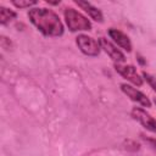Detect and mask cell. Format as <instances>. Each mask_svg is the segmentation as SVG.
Segmentation results:
<instances>
[{
	"mask_svg": "<svg viewBox=\"0 0 156 156\" xmlns=\"http://www.w3.org/2000/svg\"><path fill=\"white\" fill-rule=\"evenodd\" d=\"M154 102H155V104H156V98H155V100H154Z\"/></svg>",
	"mask_w": 156,
	"mask_h": 156,
	"instance_id": "cell-15",
	"label": "cell"
},
{
	"mask_svg": "<svg viewBox=\"0 0 156 156\" xmlns=\"http://www.w3.org/2000/svg\"><path fill=\"white\" fill-rule=\"evenodd\" d=\"M115 69L116 72L122 76L124 79H127L128 82H130L132 84L136 85V87H141L143 85V78L141 76L136 72V68L132 65H121V63H115Z\"/></svg>",
	"mask_w": 156,
	"mask_h": 156,
	"instance_id": "cell-5",
	"label": "cell"
},
{
	"mask_svg": "<svg viewBox=\"0 0 156 156\" xmlns=\"http://www.w3.org/2000/svg\"><path fill=\"white\" fill-rule=\"evenodd\" d=\"M108 35H110V38H111L119 48H122V49L126 50L127 52H130V51H132V43H130V39L128 38L127 34H124V33L121 32L119 29L110 28V29H108Z\"/></svg>",
	"mask_w": 156,
	"mask_h": 156,
	"instance_id": "cell-8",
	"label": "cell"
},
{
	"mask_svg": "<svg viewBox=\"0 0 156 156\" xmlns=\"http://www.w3.org/2000/svg\"><path fill=\"white\" fill-rule=\"evenodd\" d=\"M76 44L79 50L87 56H98L101 50L99 40H95L94 38L88 37L85 34H79L76 38Z\"/></svg>",
	"mask_w": 156,
	"mask_h": 156,
	"instance_id": "cell-3",
	"label": "cell"
},
{
	"mask_svg": "<svg viewBox=\"0 0 156 156\" xmlns=\"http://www.w3.org/2000/svg\"><path fill=\"white\" fill-rule=\"evenodd\" d=\"M16 16H17V13L15 11H12L10 9H6L4 6L0 7V23L2 26L7 24L10 21H12L13 18H16Z\"/></svg>",
	"mask_w": 156,
	"mask_h": 156,
	"instance_id": "cell-10",
	"label": "cell"
},
{
	"mask_svg": "<svg viewBox=\"0 0 156 156\" xmlns=\"http://www.w3.org/2000/svg\"><path fill=\"white\" fill-rule=\"evenodd\" d=\"M130 116L134 121H136L139 124H141L145 129L156 134V119L151 115H149L144 108L133 107L130 111Z\"/></svg>",
	"mask_w": 156,
	"mask_h": 156,
	"instance_id": "cell-4",
	"label": "cell"
},
{
	"mask_svg": "<svg viewBox=\"0 0 156 156\" xmlns=\"http://www.w3.org/2000/svg\"><path fill=\"white\" fill-rule=\"evenodd\" d=\"M143 78L147 82V84L152 88V90H154V91H156V78H155V77H152L151 74L146 73V72H143Z\"/></svg>",
	"mask_w": 156,
	"mask_h": 156,
	"instance_id": "cell-12",
	"label": "cell"
},
{
	"mask_svg": "<svg viewBox=\"0 0 156 156\" xmlns=\"http://www.w3.org/2000/svg\"><path fill=\"white\" fill-rule=\"evenodd\" d=\"M121 90L134 102L144 106V107H151V101L149 100V98H146V95L144 93H141L140 90H138L136 88L127 84V83H123L121 84Z\"/></svg>",
	"mask_w": 156,
	"mask_h": 156,
	"instance_id": "cell-6",
	"label": "cell"
},
{
	"mask_svg": "<svg viewBox=\"0 0 156 156\" xmlns=\"http://www.w3.org/2000/svg\"><path fill=\"white\" fill-rule=\"evenodd\" d=\"M12 5L13 6H16V7H18V9H29L30 6H34V5H37V1H29V0H27V1H16V0H13L12 1Z\"/></svg>",
	"mask_w": 156,
	"mask_h": 156,
	"instance_id": "cell-11",
	"label": "cell"
},
{
	"mask_svg": "<svg viewBox=\"0 0 156 156\" xmlns=\"http://www.w3.org/2000/svg\"><path fill=\"white\" fill-rule=\"evenodd\" d=\"M46 2L50 5H58L60 4V1H49V0H46Z\"/></svg>",
	"mask_w": 156,
	"mask_h": 156,
	"instance_id": "cell-14",
	"label": "cell"
},
{
	"mask_svg": "<svg viewBox=\"0 0 156 156\" xmlns=\"http://www.w3.org/2000/svg\"><path fill=\"white\" fill-rule=\"evenodd\" d=\"M99 44H100V48L115 61V63H121V62L126 61L124 54L119 49H117V46L113 45L110 40L105 39V38H99Z\"/></svg>",
	"mask_w": 156,
	"mask_h": 156,
	"instance_id": "cell-7",
	"label": "cell"
},
{
	"mask_svg": "<svg viewBox=\"0 0 156 156\" xmlns=\"http://www.w3.org/2000/svg\"><path fill=\"white\" fill-rule=\"evenodd\" d=\"M30 23L45 37H61L63 34V24L57 13L45 7H34L28 11Z\"/></svg>",
	"mask_w": 156,
	"mask_h": 156,
	"instance_id": "cell-1",
	"label": "cell"
},
{
	"mask_svg": "<svg viewBox=\"0 0 156 156\" xmlns=\"http://www.w3.org/2000/svg\"><path fill=\"white\" fill-rule=\"evenodd\" d=\"M63 15H65L66 24L71 32L90 30L91 29V22L84 15H82L79 11H77L72 7H67V9H65Z\"/></svg>",
	"mask_w": 156,
	"mask_h": 156,
	"instance_id": "cell-2",
	"label": "cell"
},
{
	"mask_svg": "<svg viewBox=\"0 0 156 156\" xmlns=\"http://www.w3.org/2000/svg\"><path fill=\"white\" fill-rule=\"evenodd\" d=\"M143 139H144V140L150 145V147L156 152V139H155V138H146V136H144V135H143Z\"/></svg>",
	"mask_w": 156,
	"mask_h": 156,
	"instance_id": "cell-13",
	"label": "cell"
},
{
	"mask_svg": "<svg viewBox=\"0 0 156 156\" xmlns=\"http://www.w3.org/2000/svg\"><path fill=\"white\" fill-rule=\"evenodd\" d=\"M74 2H76L79 7H82V9L88 13V16H90L94 21H96V22H102V21H104L102 12H101L98 7H95L93 4L88 2V1H78V0H74Z\"/></svg>",
	"mask_w": 156,
	"mask_h": 156,
	"instance_id": "cell-9",
	"label": "cell"
}]
</instances>
